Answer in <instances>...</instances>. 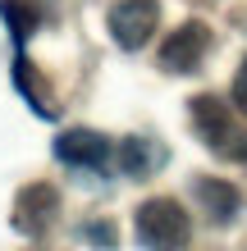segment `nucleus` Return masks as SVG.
<instances>
[{"mask_svg":"<svg viewBox=\"0 0 247 251\" xmlns=\"http://www.w3.org/2000/svg\"><path fill=\"white\" fill-rule=\"evenodd\" d=\"M133 233H137V247H147V251H183L188 238H192V219L174 197H151L137 205Z\"/></svg>","mask_w":247,"mask_h":251,"instance_id":"1","label":"nucleus"},{"mask_svg":"<svg viewBox=\"0 0 247 251\" xmlns=\"http://www.w3.org/2000/svg\"><path fill=\"white\" fill-rule=\"evenodd\" d=\"M192 128H197V137L206 142L215 155L243 160V165H247V132L234 119V100H220L211 92L192 96Z\"/></svg>","mask_w":247,"mask_h":251,"instance_id":"2","label":"nucleus"},{"mask_svg":"<svg viewBox=\"0 0 247 251\" xmlns=\"http://www.w3.org/2000/svg\"><path fill=\"white\" fill-rule=\"evenodd\" d=\"M106 27L119 50H142L161 27V0H114L106 14Z\"/></svg>","mask_w":247,"mask_h":251,"instance_id":"3","label":"nucleus"},{"mask_svg":"<svg viewBox=\"0 0 247 251\" xmlns=\"http://www.w3.org/2000/svg\"><path fill=\"white\" fill-rule=\"evenodd\" d=\"M206 50H211V27L201 19H188L161 41V69L165 73H197Z\"/></svg>","mask_w":247,"mask_h":251,"instance_id":"4","label":"nucleus"},{"mask_svg":"<svg viewBox=\"0 0 247 251\" xmlns=\"http://www.w3.org/2000/svg\"><path fill=\"white\" fill-rule=\"evenodd\" d=\"M55 219H60V192H55L51 183H27L19 197H14V215H9L14 233H23V238H41Z\"/></svg>","mask_w":247,"mask_h":251,"instance_id":"5","label":"nucleus"},{"mask_svg":"<svg viewBox=\"0 0 247 251\" xmlns=\"http://www.w3.org/2000/svg\"><path fill=\"white\" fill-rule=\"evenodd\" d=\"M51 151L69 169H106L110 142H106V132H96V128H64L60 137H55Z\"/></svg>","mask_w":247,"mask_h":251,"instance_id":"6","label":"nucleus"},{"mask_svg":"<svg viewBox=\"0 0 247 251\" xmlns=\"http://www.w3.org/2000/svg\"><path fill=\"white\" fill-rule=\"evenodd\" d=\"M192 192H197V201L206 205L211 224H234L238 210H243V192L234 183H224V178H197Z\"/></svg>","mask_w":247,"mask_h":251,"instance_id":"7","label":"nucleus"},{"mask_svg":"<svg viewBox=\"0 0 247 251\" xmlns=\"http://www.w3.org/2000/svg\"><path fill=\"white\" fill-rule=\"evenodd\" d=\"M119 165H124L128 178H151V174L165 165V146H156L151 137H124Z\"/></svg>","mask_w":247,"mask_h":251,"instance_id":"8","label":"nucleus"},{"mask_svg":"<svg viewBox=\"0 0 247 251\" xmlns=\"http://www.w3.org/2000/svg\"><path fill=\"white\" fill-rule=\"evenodd\" d=\"M14 87H19V92L27 96V105H32V110L41 114V119H51V114H55V105H51V92H46V87H41L37 78H27V60H23V55L14 60Z\"/></svg>","mask_w":247,"mask_h":251,"instance_id":"9","label":"nucleus"},{"mask_svg":"<svg viewBox=\"0 0 247 251\" xmlns=\"http://www.w3.org/2000/svg\"><path fill=\"white\" fill-rule=\"evenodd\" d=\"M82 238L96 242L101 251H110L114 247V224H110V219H92V224H82Z\"/></svg>","mask_w":247,"mask_h":251,"instance_id":"10","label":"nucleus"},{"mask_svg":"<svg viewBox=\"0 0 247 251\" xmlns=\"http://www.w3.org/2000/svg\"><path fill=\"white\" fill-rule=\"evenodd\" d=\"M229 100H234V110H238V114H247V55H243V64H238V73H234Z\"/></svg>","mask_w":247,"mask_h":251,"instance_id":"11","label":"nucleus"}]
</instances>
